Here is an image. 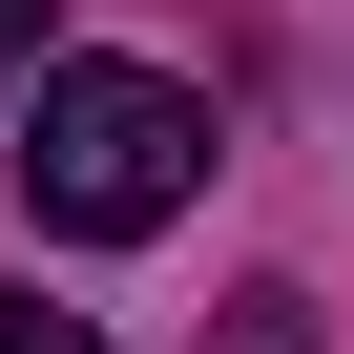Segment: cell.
Returning <instances> with one entry per match:
<instances>
[{
    "mask_svg": "<svg viewBox=\"0 0 354 354\" xmlns=\"http://www.w3.org/2000/svg\"><path fill=\"white\" fill-rule=\"evenodd\" d=\"M230 354H313V292H230Z\"/></svg>",
    "mask_w": 354,
    "mask_h": 354,
    "instance_id": "7a4b0ae2",
    "label": "cell"
},
{
    "mask_svg": "<svg viewBox=\"0 0 354 354\" xmlns=\"http://www.w3.org/2000/svg\"><path fill=\"white\" fill-rule=\"evenodd\" d=\"M0 354H104L84 313H42V292H0Z\"/></svg>",
    "mask_w": 354,
    "mask_h": 354,
    "instance_id": "3957f363",
    "label": "cell"
},
{
    "mask_svg": "<svg viewBox=\"0 0 354 354\" xmlns=\"http://www.w3.org/2000/svg\"><path fill=\"white\" fill-rule=\"evenodd\" d=\"M21 63H42V0H0V84H21Z\"/></svg>",
    "mask_w": 354,
    "mask_h": 354,
    "instance_id": "277c9868",
    "label": "cell"
},
{
    "mask_svg": "<svg viewBox=\"0 0 354 354\" xmlns=\"http://www.w3.org/2000/svg\"><path fill=\"white\" fill-rule=\"evenodd\" d=\"M209 188V104L167 63H21V209L63 250H125Z\"/></svg>",
    "mask_w": 354,
    "mask_h": 354,
    "instance_id": "6da1fadb",
    "label": "cell"
}]
</instances>
